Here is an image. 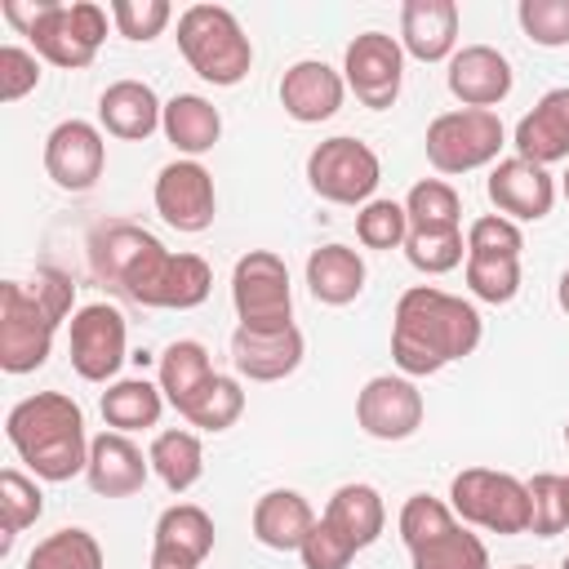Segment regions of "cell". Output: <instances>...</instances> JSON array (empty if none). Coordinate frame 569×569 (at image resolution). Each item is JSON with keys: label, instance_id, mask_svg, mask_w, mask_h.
I'll list each match as a JSON object with an SVG mask.
<instances>
[{"label": "cell", "instance_id": "44", "mask_svg": "<svg viewBox=\"0 0 569 569\" xmlns=\"http://www.w3.org/2000/svg\"><path fill=\"white\" fill-rule=\"evenodd\" d=\"M356 551H360V547H356L347 533H338L325 516H316L311 533H307L302 547H298L302 569H347V565L356 560Z\"/></svg>", "mask_w": 569, "mask_h": 569}, {"label": "cell", "instance_id": "42", "mask_svg": "<svg viewBox=\"0 0 569 569\" xmlns=\"http://www.w3.org/2000/svg\"><path fill=\"white\" fill-rule=\"evenodd\" d=\"M516 18L533 44H542V49L569 44V0H520Z\"/></svg>", "mask_w": 569, "mask_h": 569}, {"label": "cell", "instance_id": "15", "mask_svg": "<svg viewBox=\"0 0 569 569\" xmlns=\"http://www.w3.org/2000/svg\"><path fill=\"white\" fill-rule=\"evenodd\" d=\"M107 164V142L102 129L89 120H62L49 129L44 138V173L53 178V187L62 191H89L98 187Z\"/></svg>", "mask_w": 569, "mask_h": 569}, {"label": "cell", "instance_id": "37", "mask_svg": "<svg viewBox=\"0 0 569 569\" xmlns=\"http://www.w3.org/2000/svg\"><path fill=\"white\" fill-rule=\"evenodd\" d=\"M409 556H413V569H489V547L462 525H453L449 533L431 538Z\"/></svg>", "mask_w": 569, "mask_h": 569}, {"label": "cell", "instance_id": "24", "mask_svg": "<svg viewBox=\"0 0 569 569\" xmlns=\"http://www.w3.org/2000/svg\"><path fill=\"white\" fill-rule=\"evenodd\" d=\"M164 120V102L156 98L151 84L142 80H116L102 89L98 98V124L111 133V138H124V142H142L160 129Z\"/></svg>", "mask_w": 569, "mask_h": 569}, {"label": "cell", "instance_id": "21", "mask_svg": "<svg viewBox=\"0 0 569 569\" xmlns=\"http://www.w3.org/2000/svg\"><path fill=\"white\" fill-rule=\"evenodd\" d=\"M400 49L418 62H445L458 53V4L453 0H405Z\"/></svg>", "mask_w": 569, "mask_h": 569}, {"label": "cell", "instance_id": "6", "mask_svg": "<svg viewBox=\"0 0 569 569\" xmlns=\"http://www.w3.org/2000/svg\"><path fill=\"white\" fill-rule=\"evenodd\" d=\"M449 507L462 525L489 529V533H529V485L511 471L493 467H467L449 480Z\"/></svg>", "mask_w": 569, "mask_h": 569}, {"label": "cell", "instance_id": "22", "mask_svg": "<svg viewBox=\"0 0 569 569\" xmlns=\"http://www.w3.org/2000/svg\"><path fill=\"white\" fill-rule=\"evenodd\" d=\"M302 333L298 325L280 329V333H253V329H236L231 333V365L240 378L249 382H280L302 365Z\"/></svg>", "mask_w": 569, "mask_h": 569}, {"label": "cell", "instance_id": "52", "mask_svg": "<svg viewBox=\"0 0 569 569\" xmlns=\"http://www.w3.org/2000/svg\"><path fill=\"white\" fill-rule=\"evenodd\" d=\"M565 445H569V422H565Z\"/></svg>", "mask_w": 569, "mask_h": 569}, {"label": "cell", "instance_id": "17", "mask_svg": "<svg viewBox=\"0 0 569 569\" xmlns=\"http://www.w3.org/2000/svg\"><path fill=\"white\" fill-rule=\"evenodd\" d=\"M209 551H213V516L204 507L173 502V507L160 511L156 533H151V565L200 569Z\"/></svg>", "mask_w": 569, "mask_h": 569}, {"label": "cell", "instance_id": "16", "mask_svg": "<svg viewBox=\"0 0 569 569\" xmlns=\"http://www.w3.org/2000/svg\"><path fill=\"white\" fill-rule=\"evenodd\" d=\"M489 200L498 204L502 218L511 222H538L551 213L556 204V178L533 164V160H520V156H507L489 169Z\"/></svg>", "mask_w": 569, "mask_h": 569}, {"label": "cell", "instance_id": "20", "mask_svg": "<svg viewBox=\"0 0 569 569\" xmlns=\"http://www.w3.org/2000/svg\"><path fill=\"white\" fill-rule=\"evenodd\" d=\"M347 93L342 71H333L320 58H302L280 76V107L298 120V124H320L329 116H338Z\"/></svg>", "mask_w": 569, "mask_h": 569}, {"label": "cell", "instance_id": "33", "mask_svg": "<svg viewBox=\"0 0 569 569\" xmlns=\"http://www.w3.org/2000/svg\"><path fill=\"white\" fill-rule=\"evenodd\" d=\"M178 413H182L191 427H200V431H227V427H236V418L244 413V391H240L236 378L213 373Z\"/></svg>", "mask_w": 569, "mask_h": 569}, {"label": "cell", "instance_id": "31", "mask_svg": "<svg viewBox=\"0 0 569 569\" xmlns=\"http://www.w3.org/2000/svg\"><path fill=\"white\" fill-rule=\"evenodd\" d=\"M213 373L218 369H213L204 342H196V338H178V342H169L160 351V391H164V400L173 409H182Z\"/></svg>", "mask_w": 569, "mask_h": 569}, {"label": "cell", "instance_id": "1", "mask_svg": "<svg viewBox=\"0 0 569 569\" xmlns=\"http://www.w3.org/2000/svg\"><path fill=\"white\" fill-rule=\"evenodd\" d=\"M89 267L98 280H107L138 307L191 311L213 289V271L200 253H169L147 227H133V222L93 227Z\"/></svg>", "mask_w": 569, "mask_h": 569}, {"label": "cell", "instance_id": "3", "mask_svg": "<svg viewBox=\"0 0 569 569\" xmlns=\"http://www.w3.org/2000/svg\"><path fill=\"white\" fill-rule=\"evenodd\" d=\"M76 307V284L44 267L36 280H4L0 284V369L4 373H36L49 351L58 325Z\"/></svg>", "mask_w": 569, "mask_h": 569}, {"label": "cell", "instance_id": "27", "mask_svg": "<svg viewBox=\"0 0 569 569\" xmlns=\"http://www.w3.org/2000/svg\"><path fill=\"white\" fill-rule=\"evenodd\" d=\"M164 138L182 151V160H196L204 151H213V142L222 138V116L209 98L200 93H173L164 102V120H160Z\"/></svg>", "mask_w": 569, "mask_h": 569}, {"label": "cell", "instance_id": "23", "mask_svg": "<svg viewBox=\"0 0 569 569\" xmlns=\"http://www.w3.org/2000/svg\"><path fill=\"white\" fill-rule=\"evenodd\" d=\"M516 156L520 160H533V164H556V160H569V84L560 89H547L533 111L520 116L516 124Z\"/></svg>", "mask_w": 569, "mask_h": 569}, {"label": "cell", "instance_id": "18", "mask_svg": "<svg viewBox=\"0 0 569 569\" xmlns=\"http://www.w3.org/2000/svg\"><path fill=\"white\" fill-rule=\"evenodd\" d=\"M511 84H516L511 62H507V53H498L493 44H462V49L449 58V93H453L462 107L493 111V107L511 93Z\"/></svg>", "mask_w": 569, "mask_h": 569}, {"label": "cell", "instance_id": "40", "mask_svg": "<svg viewBox=\"0 0 569 569\" xmlns=\"http://www.w3.org/2000/svg\"><path fill=\"white\" fill-rule=\"evenodd\" d=\"M409 213L400 200H369L356 213V240L365 249H405Z\"/></svg>", "mask_w": 569, "mask_h": 569}, {"label": "cell", "instance_id": "43", "mask_svg": "<svg viewBox=\"0 0 569 569\" xmlns=\"http://www.w3.org/2000/svg\"><path fill=\"white\" fill-rule=\"evenodd\" d=\"M107 13H111V22L124 40H142V44L156 40L173 18V9L164 0H111Z\"/></svg>", "mask_w": 569, "mask_h": 569}, {"label": "cell", "instance_id": "5", "mask_svg": "<svg viewBox=\"0 0 569 569\" xmlns=\"http://www.w3.org/2000/svg\"><path fill=\"white\" fill-rule=\"evenodd\" d=\"M178 49L187 58V67L218 84V89H231L249 76L253 67V44L240 27V18L222 4H191L182 9L178 18Z\"/></svg>", "mask_w": 569, "mask_h": 569}, {"label": "cell", "instance_id": "38", "mask_svg": "<svg viewBox=\"0 0 569 569\" xmlns=\"http://www.w3.org/2000/svg\"><path fill=\"white\" fill-rule=\"evenodd\" d=\"M467 289L480 302H511L520 293V258H502V253H467Z\"/></svg>", "mask_w": 569, "mask_h": 569}, {"label": "cell", "instance_id": "35", "mask_svg": "<svg viewBox=\"0 0 569 569\" xmlns=\"http://www.w3.org/2000/svg\"><path fill=\"white\" fill-rule=\"evenodd\" d=\"M22 569H102V547L89 529H58L36 542Z\"/></svg>", "mask_w": 569, "mask_h": 569}, {"label": "cell", "instance_id": "13", "mask_svg": "<svg viewBox=\"0 0 569 569\" xmlns=\"http://www.w3.org/2000/svg\"><path fill=\"white\" fill-rule=\"evenodd\" d=\"M422 391L405 373H378L356 396V422L373 440H409L422 427Z\"/></svg>", "mask_w": 569, "mask_h": 569}, {"label": "cell", "instance_id": "28", "mask_svg": "<svg viewBox=\"0 0 569 569\" xmlns=\"http://www.w3.org/2000/svg\"><path fill=\"white\" fill-rule=\"evenodd\" d=\"M325 520L338 529V533H347L360 551L365 547H373L378 538H382V529H387V507H382V493L373 489V485H338L333 493H329V502H325Z\"/></svg>", "mask_w": 569, "mask_h": 569}, {"label": "cell", "instance_id": "4", "mask_svg": "<svg viewBox=\"0 0 569 569\" xmlns=\"http://www.w3.org/2000/svg\"><path fill=\"white\" fill-rule=\"evenodd\" d=\"M4 436L40 480H71L89 467L84 413L67 391H36L18 400L4 418Z\"/></svg>", "mask_w": 569, "mask_h": 569}, {"label": "cell", "instance_id": "34", "mask_svg": "<svg viewBox=\"0 0 569 569\" xmlns=\"http://www.w3.org/2000/svg\"><path fill=\"white\" fill-rule=\"evenodd\" d=\"M40 511H44L40 485H36L31 476L4 467V471H0V556L13 547V538H18L27 525L40 520Z\"/></svg>", "mask_w": 569, "mask_h": 569}, {"label": "cell", "instance_id": "39", "mask_svg": "<svg viewBox=\"0 0 569 569\" xmlns=\"http://www.w3.org/2000/svg\"><path fill=\"white\" fill-rule=\"evenodd\" d=\"M453 525H458L453 507L440 502V498H431V493H413V498H405V507H400V542H405L409 551L427 547L431 538L449 533Z\"/></svg>", "mask_w": 569, "mask_h": 569}, {"label": "cell", "instance_id": "51", "mask_svg": "<svg viewBox=\"0 0 569 569\" xmlns=\"http://www.w3.org/2000/svg\"><path fill=\"white\" fill-rule=\"evenodd\" d=\"M560 569H569V556H565V560H560Z\"/></svg>", "mask_w": 569, "mask_h": 569}, {"label": "cell", "instance_id": "7", "mask_svg": "<svg viewBox=\"0 0 569 569\" xmlns=\"http://www.w3.org/2000/svg\"><path fill=\"white\" fill-rule=\"evenodd\" d=\"M502 142H507V129L498 111H480V107H458L436 116L422 138L436 173H471V169L498 164Z\"/></svg>", "mask_w": 569, "mask_h": 569}, {"label": "cell", "instance_id": "19", "mask_svg": "<svg viewBox=\"0 0 569 569\" xmlns=\"http://www.w3.org/2000/svg\"><path fill=\"white\" fill-rule=\"evenodd\" d=\"M151 458L124 436V431H98L89 440V467L84 480L98 498H129L147 485Z\"/></svg>", "mask_w": 569, "mask_h": 569}, {"label": "cell", "instance_id": "25", "mask_svg": "<svg viewBox=\"0 0 569 569\" xmlns=\"http://www.w3.org/2000/svg\"><path fill=\"white\" fill-rule=\"evenodd\" d=\"M311 525H316V511L298 489H267L253 502V538L271 551H298Z\"/></svg>", "mask_w": 569, "mask_h": 569}, {"label": "cell", "instance_id": "12", "mask_svg": "<svg viewBox=\"0 0 569 569\" xmlns=\"http://www.w3.org/2000/svg\"><path fill=\"white\" fill-rule=\"evenodd\" d=\"M129 325L111 302H89L71 316V369L84 382H111L124 365Z\"/></svg>", "mask_w": 569, "mask_h": 569}, {"label": "cell", "instance_id": "32", "mask_svg": "<svg viewBox=\"0 0 569 569\" xmlns=\"http://www.w3.org/2000/svg\"><path fill=\"white\" fill-rule=\"evenodd\" d=\"M409 231H462V200L445 178H422L405 196Z\"/></svg>", "mask_w": 569, "mask_h": 569}, {"label": "cell", "instance_id": "14", "mask_svg": "<svg viewBox=\"0 0 569 569\" xmlns=\"http://www.w3.org/2000/svg\"><path fill=\"white\" fill-rule=\"evenodd\" d=\"M151 196H156V213L173 231L196 236V231L213 227L218 191H213V173L200 160H173V164H164Z\"/></svg>", "mask_w": 569, "mask_h": 569}, {"label": "cell", "instance_id": "2", "mask_svg": "<svg viewBox=\"0 0 569 569\" xmlns=\"http://www.w3.org/2000/svg\"><path fill=\"white\" fill-rule=\"evenodd\" d=\"M480 333L485 320L467 298L436 284H413L400 293L391 316V360L405 378H427L471 356L480 347Z\"/></svg>", "mask_w": 569, "mask_h": 569}, {"label": "cell", "instance_id": "48", "mask_svg": "<svg viewBox=\"0 0 569 569\" xmlns=\"http://www.w3.org/2000/svg\"><path fill=\"white\" fill-rule=\"evenodd\" d=\"M556 302H560V311L569 316V267H565V276H560V284H556Z\"/></svg>", "mask_w": 569, "mask_h": 569}, {"label": "cell", "instance_id": "47", "mask_svg": "<svg viewBox=\"0 0 569 569\" xmlns=\"http://www.w3.org/2000/svg\"><path fill=\"white\" fill-rule=\"evenodd\" d=\"M44 4H49V0H4V4H0V13H4L22 36H31V27H36V22H40V13H44Z\"/></svg>", "mask_w": 569, "mask_h": 569}, {"label": "cell", "instance_id": "36", "mask_svg": "<svg viewBox=\"0 0 569 569\" xmlns=\"http://www.w3.org/2000/svg\"><path fill=\"white\" fill-rule=\"evenodd\" d=\"M529 485V533L556 538L569 529V476L538 471Z\"/></svg>", "mask_w": 569, "mask_h": 569}, {"label": "cell", "instance_id": "41", "mask_svg": "<svg viewBox=\"0 0 569 569\" xmlns=\"http://www.w3.org/2000/svg\"><path fill=\"white\" fill-rule=\"evenodd\" d=\"M405 258L427 276H445L467 262V240H462V231H409Z\"/></svg>", "mask_w": 569, "mask_h": 569}, {"label": "cell", "instance_id": "8", "mask_svg": "<svg viewBox=\"0 0 569 569\" xmlns=\"http://www.w3.org/2000/svg\"><path fill=\"white\" fill-rule=\"evenodd\" d=\"M231 302L240 316V329L253 333H280L293 325V289L289 267L271 249H249L231 271Z\"/></svg>", "mask_w": 569, "mask_h": 569}, {"label": "cell", "instance_id": "9", "mask_svg": "<svg viewBox=\"0 0 569 569\" xmlns=\"http://www.w3.org/2000/svg\"><path fill=\"white\" fill-rule=\"evenodd\" d=\"M107 18L111 13L102 4H93V0H71V4L49 0L27 40L44 62L80 71V67H89L98 58V49L107 40Z\"/></svg>", "mask_w": 569, "mask_h": 569}, {"label": "cell", "instance_id": "30", "mask_svg": "<svg viewBox=\"0 0 569 569\" xmlns=\"http://www.w3.org/2000/svg\"><path fill=\"white\" fill-rule=\"evenodd\" d=\"M147 458H151V471L164 480L169 493H187V489L204 476V445H200V436L187 431V427L160 431V436L151 440Z\"/></svg>", "mask_w": 569, "mask_h": 569}, {"label": "cell", "instance_id": "29", "mask_svg": "<svg viewBox=\"0 0 569 569\" xmlns=\"http://www.w3.org/2000/svg\"><path fill=\"white\" fill-rule=\"evenodd\" d=\"M164 413V391L160 382H147V378H120L102 391V418L111 431H147L156 427Z\"/></svg>", "mask_w": 569, "mask_h": 569}, {"label": "cell", "instance_id": "10", "mask_svg": "<svg viewBox=\"0 0 569 569\" xmlns=\"http://www.w3.org/2000/svg\"><path fill=\"white\" fill-rule=\"evenodd\" d=\"M307 182L329 204H369L378 182H382V164H378V151L369 142L338 133V138H325L311 147Z\"/></svg>", "mask_w": 569, "mask_h": 569}, {"label": "cell", "instance_id": "45", "mask_svg": "<svg viewBox=\"0 0 569 569\" xmlns=\"http://www.w3.org/2000/svg\"><path fill=\"white\" fill-rule=\"evenodd\" d=\"M525 249V236L511 218L502 213H485L467 227V253H502V258H520Z\"/></svg>", "mask_w": 569, "mask_h": 569}, {"label": "cell", "instance_id": "46", "mask_svg": "<svg viewBox=\"0 0 569 569\" xmlns=\"http://www.w3.org/2000/svg\"><path fill=\"white\" fill-rule=\"evenodd\" d=\"M40 84V53L22 49V44H4L0 49V98L18 102Z\"/></svg>", "mask_w": 569, "mask_h": 569}, {"label": "cell", "instance_id": "26", "mask_svg": "<svg viewBox=\"0 0 569 569\" xmlns=\"http://www.w3.org/2000/svg\"><path fill=\"white\" fill-rule=\"evenodd\" d=\"M307 289L325 307H347L365 289V258L351 244H320L307 253Z\"/></svg>", "mask_w": 569, "mask_h": 569}, {"label": "cell", "instance_id": "53", "mask_svg": "<svg viewBox=\"0 0 569 569\" xmlns=\"http://www.w3.org/2000/svg\"><path fill=\"white\" fill-rule=\"evenodd\" d=\"M516 569H529V565H516Z\"/></svg>", "mask_w": 569, "mask_h": 569}, {"label": "cell", "instance_id": "11", "mask_svg": "<svg viewBox=\"0 0 569 569\" xmlns=\"http://www.w3.org/2000/svg\"><path fill=\"white\" fill-rule=\"evenodd\" d=\"M342 80L369 111H387L400 98V84H405L400 40L387 36V31H360L342 53Z\"/></svg>", "mask_w": 569, "mask_h": 569}, {"label": "cell", "instance_id": "50", "mask_svg": "<svg viewBox=\"0 0 569 569\" xmlns=\"http://www.w3.org/2000/svg\"><path fill=\"white\" fill-rule=\"evenodd\" d=\"M151 569H173V565H151Z\"/></svg>", "mask_w": 569, "mask_h": 569}, {"label": "cell", "instance_id": "49", "mask_svg": "<svg viewBox=\"0 0 569 569\" xmlns=\"http://www.w3.org/2000/svg\"><path fill=\"white\" fill-rule=\"evenodd\" d=\"M560 191H565V200H569V169H565V178H560Z\"/></svg>", "mask_w": 569, "mask_h": 569}]
</instances>
